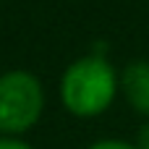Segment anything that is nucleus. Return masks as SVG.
<instances>
[{"label":"nucleus","mask_w":149,"mask_h":149,"mask_svg":"<svg viewBox=\"0 0 149 149\" xmlns=\"http://www.w3.org/2000/svg\"><path fill=\"white\" fill-rule=\"evenodd\" d=\"M118 94V76L105 58L89 55L71 63L60 79V100L76 118L102 115Z\"/></svg>","instance_id":"f257e3e1"},{"label":"nucleus","mask_w":149,"mask_h":149,"mask_svg":"<svg viewBox=\"0 0 149 149\" xmlns=\"http://www.w3.org/2000/svg\"><path fill=\"white\" fill-rule=\"evenodd\" d=\"M45 110V92L34 73L8 71L0 76V134L21 136L34 128Z\"/></svg>","instance_id":"f03ea898"},{"label":"nucleus","mask_w":149,"mask_h":149,"mask_svg":"<svg viewBox=\"0 0 149 149\" xmlns=\"http://www.w3.org/2000/svg\"><path fill=\"white\" fill-rule=\"evenodd\" d=\"M120 86H123L131 107L139 115L149 118V63H144V60L131 63L120 76Z\"/></svg>","instance_id":"7ed1b4c3"},{"label":"nucleus","mask_w":149,"mask_h":149,"mask_svg":"<svg viewBox=\"0 0 149 149\" xmlns=\"http://www.w3.org/2000/svg\"><path fill=\"white\" fill-rule=\"evenodd\" d=\"M89 149H139V147L128 144V141H120V139H102V141H94Z\"/></svg>","instance_id":"20e7f679"},{"label":"nucleus","mask_w":149,"mask_h":149,"mask_svg":"<svg viewBox=\"0 0 149 149\" xmlns=\"http://www.w3.org/2000/svg\"><path fill=\"white\" fill-rule=\"evenodd\" d=\"M0 149H34V147L21 141V139H16V136H3L0 139Z\"/></svg>","instance_id":"39448f33"},{"label":"nucleus","mask_w":149,"mask_h":149,"mask_svg":"<svg viewBox=\"0 0 149 149\" xmlns=\"http://www.w3.org/2000/svg\"><path fill=\"white\" fill-rule=\"evenodd\" d=\"M139 149H149V126H144L141 131H139Z\"/></svg>","instance_id":"423d86ee"}]
</instances>
